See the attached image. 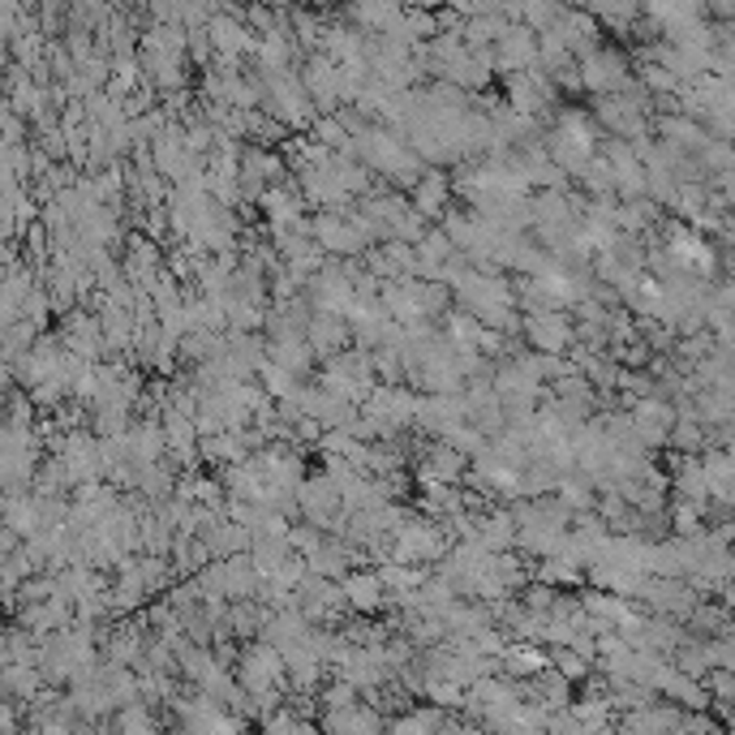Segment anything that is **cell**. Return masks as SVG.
<instances>
[{"instance_id":"obj_9","label":"cell","mask_w":735,"mask_h":735,"mask_svg":"<svg viewBox=\"0 0 735 735\" xmlns=\"http://www.w3.org/2000/svg\"><path fill=\"white\" fill-rule=\"evenodd\" d=\"M675 421H679V409H675L667 396H649V400H637V405H633V426H637L640 448H663V444H672Z\"/></svg>"},{"instance_id":"obj_37","label":"cell","mask_w":735,"mask_h":735,"mask_svg":"<svg viewBox=\"0 0 735 735\" xmlns=\"http://www.w3.org/2000/svg\"><path fill=\"white\" fill-rule=\"evenodd\" d=\"M246 133H255L258 142H280L288 133V126L276 121V117H267V112H246Z\"/></svg>"},{"instance_id":"obj_28","label":"cell","mask_w":735,"mask_h":735,"mask_svg":"<svg viewBox=\"0 0 735 735\" xmlns=\"http://www.w3.org/2000/svg\"><path fill=\"white\" fill-rule=\"evenodd\" d=\"M421 697L435 705V709H465L469 688L460 679H426V693Z\"/></svg>"},{"instance_id":"obj_29","label":"cell","mask_w":735,"mask_h":735,"mask_svg":"<svg viewBox=\"0 0 735 735\" xmlns=\"http://www.w3.org/2000/svg\"><path fill=\"white\" fill-rule=\"evenodd\" d=\"M705 508H709V504H697V499H675V508H672L675 538H693V534H702Z\"/></svg>"},{"instance_id":"obj_19","label":"cell","mask_w":735,"mask_h":735,"mask_svg":"<svg viewBox=\"0 0 735 735\" xmlns=\"http://www.w3.org/2000/svg\"><path fill=\"white\" fill-rule=\"evenodd\" d=\"M474 543H481L490 555H508L511 546L520 543V525H516V516L504 508L486 511V516H478V538Z\"/></svg>"},{"instance_id":"obj_25","label":"cell","mask_w":735,"mask_h":735,"mask_svg":"<svg viewBox=\"0 0 735 735\" xmlns=\"http://www.w3.org/2000/svg\"><path fill=\"white\" fill-rule=\"evenodd\" d=\"M444 727H448V723H444V709L421 705V709H409V714L391 718V723H387V735H439Z\"/></svg>"},{"instance_id":"obj_43","label":"cell","mask_w":735,"mask_h":735,"mask_svg":"<svg viewBox=\"0 0 735 735\" xmlns=\"http://www.w3.org/2000/svg\"><path fill=\"white\" fill-rule=\"evenodd\" d=\"M723 598H727V607H735V585H727V589H723Z\"/></svg>"},{"instance_id":"obj_16","label":"cell","mask_w":735,"mask_h":735,"mask_svg":"<svg viewBox=\"0 0 735 735\" xmlns=\"http://www.w3.org/2000/svg\"><path fill=\"white\" fill-rule=\"evenodd\" d=\"M409 202H414L417 216H426L430 225H444L448 220V202H451V177L448 172H426L421 177V186L409 193Z\"/></svg>"},{"instance_id":"obj_39","label":"cell","mask_w":735,"mask_h":735,"mask_svg":"<svg viewBox=\"0 0 735 735\" xmlns=\"http://www.w3.org/2000/svg\"><path fill=\"white\" fill-rule=\"evenodd\" d=\"M301 723H306V718H297L288 705H280L276 714H267V718H262V735H297Z\"/></svg>"},{"instance_id":"obj_22","label":"cell","mask_w":735,"mask_h":735,"mask_svg":"<svg viewBox=\"0 0 735 735\" xmlns=\"http://www.w3.org/2000/svg\"><path fill=\"white\" fill-rule=\"evenodd\" d=\"M48 693V679L39 667H4V702L34 705Z\"/></svg>"},{"instance_id":"obj_26","label":"cell","mask_w":735,"mask_h":735,"mask_svg":"<svg viewBox=\"0 0 735 735\" xmlns=\"http://www.w3.org/2000/svg\"><path fill=\"white\" fill-rule=\"evenodd\" d=\"M112 732L117 735H160V723H156V709L147 702L129 705L117 714V723H112Z\"/></svg>"},{"instance_id":"obj_34","label":"cell","mask_w":735,"mask_h":735,"mask_svg":"<svg viewBox=\"0 0 735 735\" xmlns=\"http://www.w3.org/2000/svg\"><path fill=\"white\" fill-rule=\"evenodd\" d=\"M580 576H585V568H576L573 559H564V555H550V559H543V568H538L543 585H576Z\"/></svg>"},{"instance_id":"obj_17","label":"cell","mask_w":735,"mask_h":735,"mask_svg":"<svg viewBox=\"0 0 735 735\" xmlns=\"http://www.w3.org/2000/svg\"><path fill=\"white\" fill-rule=\"evenodd\" d=\"M258 202H262V216H267L271 232H285V228H297L306 220V198L292 186H271Z\"/></svg>"},{"instance_id":"obj_32","label":"cell","mask_w":735,"mask_h":735,"mask_svg":"<svg viewBox=\"0 0 735 735\" xmlns=\"http://www.w3.org/2000/svg\"><path fill=\"white\" fill-rule=\"evenodd\" d=\"M705 207H709V193H705L702 181H688V186H679V193H675V211L684 216V220H702Z\"/></svg>"},{"instance_id":"obj_1","label":"cell","mask_w":735,"mask_h":735,"mask_svg":"<svg viewBox=\"0 0 735 735\" xmlns=\"http://www.w3.org/2000/svg\"><path fill=\"white\" fill-rule=\"evenodd\" d=\"M598 129L594 121L580 112V108H568L550 121V133H546V156L555 168H564L568 177H585V168L598 160Z\"/></svg>"},{"instance_id":"obj_21","label":"cell","mask_w":735,"mask_h":735,"mask_svg":"<svg viewBox=\"0 0 735 735\" xmlns=\"http://www.w3.org/2000/svg\"><path fill=\"white\" fill-rule=\"evenodd\" d=\"M672 486L679 499H697V504H709V478H705V460L697 456H679L672 469Z\"/></svg>"},{"instance_id":"obj_24","label":"cell","mask_w":735,"mask_h":735,"mask_svg":"<svg viewBox=\"0 0 735 735\" xmlns=\"http://www.w3.org/2000/svg\"><path fill=\"white\" fill-rule=\"evenodd\" d=\"M258 69L262 73H288V64H292V57H297V48H292V39H288L285 31L276 34H258Z\"/></svg>"},{"instance_id":"obj_40","label":"cell","mask_w":735,"mask_h":735,"mask_svg":"<svg viewBox=\"0 0 735 735\" xmlns=\"http://www.w3.org/2000/svg\"><path fill=\"white\" fill-rule=\"evenodd\" d=\"M349 705H357V688L349 679H336L322 688V709H349Z\"/></svg>"},{"instance_id":"obj_14","label":"cell","mask_w":735,"mask_h":735,"mask_svg":"<svg viewBox=\"0 0 735 735\" xmlns=\"http://www.w3.org/2000/svg\"><path fill=\"white\" fill-rule=\"evenodd\" d=\"M469 426V405L465 396H421V414H417V430L448 439L451 430Z\"/></svg>"},{"instance_id":"obj_7","label":"cell","mask_w":735,"mask_h":735,"mask_svg":"<svg viewBox=\"0 0 735 735\" xmlns=\"http://www.w3.org/2000/svg\"><path fill=\"white\" fill-rule=\"evenodd\" d=\"M580 87H585L589 96H603V99L628 91V87H633V82H628V57L615 52V48H598L594 57L580 61Z\"/></svg>"},{"instance_id":"obj_15","label":"cell","mask_w":735,"mask_h":735,"mask_svg":"<svg viewBox=\"0 0 735 735\" xmlns=\"http://www.w3.org/2000/svg\"><path fill=\"white\" fill-rule=\"evenodd\" d=\"M340 585H345L349 610H357V615H375L379 607H387V585L379 568H352Z\"/></svg>"},{"instance_id":"obj_12","label":"cell","mask_w":735,"mask_h":735,"mask_svg":"<svg viewBox=\"0 0 735 735\" xmlns=\"http://www.w3.org/2000/svg\"><path fill=\"white\" fill-rule=\"evenodd\" d=\"M417 481H421V490H430V486H465L469 481V456H460L448 439H439L435 448L426 451V460L417 465Z\"/></svg>"},{"instance_id":"obj_10","label":"cell","mask_w":735,"mask_h":735,"mask_svg":"<svg viewBox=\"0 0 735 735\" xmlns=\"http://www.w3.org/2000/svg\"><path fill=\"white\" fill-rule=\"evenodd\" d=\"M495 69H504V73H529V69H543V52H538V34L529 31L525 22L520 27H508V31L499 34V43H495Z\"/></svg>"},{"instance_id":"obj_31","label":"cell","mask_w":735,"mask_h":735,"mask_svg":"<svg viewBox=\"0 0 735 735\" xmlns=\"http://www.w3.org/2000/svg\"><path fill=\"white\" fill-rule=\"evenodd\" d=\"M580 186H585V193H589V198H619V193H615V172H610V163L603 160V156H598V160L585 168Z\"/></svg>"},{"instance_id":"obj_35","label":"cell","mask_w":735,"mask_h":735,"mask_svg":"<svg viewBox=\"0 0 735 735\" xmlns=\"http://www.w3.org/2000/svg\"><path fill=\"white\" fill-rule=\"evenodd\" d=\"M705 688H709L714 705H718L723 714H732V718H735V672H709Z\"/></svg>"},{"instance_id":"obj_8","label":"cell","mask_w":735,"mask_h":735,"mask_svg":"<svg viewBox=\"0 0 735 735\" xmlns=\"http://www.w3.org/2000/svg\"><path fill=\"white\" fill-rule=\"evenodd\" d=\"M315 241H319V250L327 258H349V262L357 255L366 258L375 250V246L357 232V225H352L349 216H331V211H319V216H315Z\"/></svg>"},{"instance_id":"obj_42","label":"cell","mask_w":735,"mask_h":735,"mask_svg":"<svg viewBox=\"0 0 735 735\" xmlns=\"http://www.w3.org/2000/svg\"><path fill=\"white\" fill-rule=\"evenodd\" d=\"M31 735H78V727H69V723H43Z\"/></svg>"},{"instance_id":"obj_38","label":"cell","mask_w":735,"mask_h":735,"mask_svg":"<svg viewBox=\"0 0 735 735\" xmlns=\"http://www.w3.org/2000/svg\"><path fill=\"white\" fill-rule=\"evenodd\" d=\"M520 603H525L529 610H538V615H550V610L559 607V594H555V585H543V580H538V585H529V589H525V598H520Z\"/></svg>"},{"instance_id":"obj_33","label":"cell","mask_w":735,"mask_h":735,"mask_svg":"<svg viewBox=\"0 0 735 735\" xmlns=\"http://www.w3.org/2000/svg\"><path fill=\"white\" fill-rule=\"evenodd\" d=\"M448 444L460 451V456H469V460H481V456L490 451V444H495V439H486L478 426H460V430H451V435H448Z\"/></svg>"},{"instance_id":"obj_4","label":"cell","mask_w":735,"mask_h":735,"mask_svg":"<svg viewBox=\"0 0 735 735\" xmlns=\"http://www.w3.org/2000/svg\"><path fill=\"white\" fill-rule=\"evenodd\" d=\"M301 82H306V91H310V99H315L319 117H336V112H340V103H345V73H340V64L331 61L327 52L306 57Z\"/></svg>"},{"instance_id":"obj_11","label":"cell","mask_w":735,"mask_h":735,"mask_svg":"<svg viewBox=\"0 0 735 735\" xmlns=\"http://www.w3.org/2000/svg\"><path fill=\"white\" fill-rule=\"evenodd\" d=\"M525 340L543 357H564V352L576 349V327L568 319V310L564 315H529L525 319Z\"/></svg>"},{"instance_id":"obj_20","label":"cell","mask_w":735,"mask_h":735,"mask_svg":"<svg viewBox=\"0 0 735 735\" xmlns=\"http://www.w3.org/2000/svg\"><path fill=\"white\" fill-rule=\"evenodd\" d=\"M499 667H504L511 679H538V675L550 672V649L534 645V640H511Z\"/></svg>"},{"instance_id":"obj_36","label":"cell","mask_w":735,"mask_h":735,"mask_svg":"<svg viewBox=\"0 0 735 735\" xmlns=\"http://www.w3.org/2000/svg\"><path fill=\"white\" fill-rule=\"evenodd\" d=\"M288 546H292L297 555H306V559H310V555H319L322 546H327V534H322L319 525H310V520H306V525H292Z\"/></svg>"},{"instance_id":"obj_2","label":"cell","mask_w":735,"mask_h":735,"mask_svg":"<svg viewBox=\"0 0 735 735\" xmlns=\"http://www.w3.org/2000/svg\"><path fill=\"white\" fill-rule=\"evenodd\" d=\"M451 538L439 529V525H430V520H405L400 529H396V538H391V559L396 564H414V568H426V564H444L451 555Z\"/></svg>"},{"instance_id":"obj_23","label":"cell","mask_w":735,"mask_h":735,"mask_svg":"<svg viewBox=\"0 0 735 735\" xmlns=\"http://www.w3.org/2000/svg\"><path fill=\"white\" fill-rule=\"evenodd\" d=\"M267 352H271V361L276 366H285L288 375H310L315 370V361H319V352L310 349V340H267Z\"/></svg>"},{"instance_id":"obj_13","label":"cell","mask_w":735,"mask_h":735,"mask_svg":"<svg viewBox=\"0 0 735 735\" xmlns=\"http://www.w3.org/2000/svg\"><path fill=\"white\" fill-rule=\"evenodd\" d=\"M322 735H387V718L370 702H357L349 709H322Z\"/></svg>"},{"instance_id":"obj_3","label":"cell","mask_w":735,"mask_h":735,"mask_svg":"<svg viewBox=\"0 0 735 735\" xmlns=\"http://www.w3.org/2000/svg\"><path fill=\"white\" fill-rule=\"evenodd\" d=\"M237 684L250 693V697H267V693H285L288 667L285 654L267 640H250V649H241V663H237Z\"/></svg>"},{"instance_id":"obj_18","label":"cell","mask_w":735,"mask_h":735,"mask_svg":"<svg viewBox=\"0 0 735 735\" xmlns=\"http://www.w3.org/2000/svg\"><path fill=\"white\" fill-rule=\"evenodd\" d=\"M306 340H310V349L319 352V357H340V352H349L352 345V327L345 315H315L310 319V331H306Z\"/></svg>"},{"instance_id":"obj_27","label":"cell","mask_w":735,"mask_h":735,"mask_svg":"<svg viewBox=\"0 0 735 735\" xmlns=\"http://www.w3.org/2000/svg\"><path fill=\"white\" fill-rule=\"evenodd\" d=\"M555 499L564 504V508H573L576 516L589 508H598V495H594V486H589V478H559V490H555Z\"/></svg>"},{"instance_id":"obj_5","label":"cell","mask_w":735,"mask_h":735,"mask_svg":"<svg viewBox=\"0 0 735 735\" xmlns=\"http://www.w3.org/2000/svg\"><path fill=\"white\" fill-rule=\"evenodd\" d=\"M207 34H211V48H216L220 64H232V69H237V61H241L246 52L258 48V34L246 27V9H220V13L211 18Z\"/></svg>"},{"instance_id":"obj_6","label":"cell","mask_w":735,"mask_h":735,"mask_svg":"<svg viewBox=\"0 0 735 735\" xmlns=\"http://www.w3.org/2000/svg\"><path fill=\"white\" fill-rule=\"evenodd\" d=\"M555 96H559V87H555V78H546V69H529V73L508 78V103L529 121H546Z\"/></svg>"},{"instance_id":"obj_41","label":"cell","mask_w":735,"mask_h":735,"mask_svg":"<svg viewBox=\"0 0 735 735\" xmlns=\"http://www.w3.org/2000/svg\"><path fill=\"white\" fill-rule=\"evenodd\" d=\"M211 52H216V48H211V34H207V27H202V31H190V61L207 64L211 61Z\"/></svg>"},{"instance_id":"obj_30","label":"cell","mask_w":735,"mask_h":735,"mask_svg":"<svg viewBox=\"0 0 735 735\" xmlns=\"http://www.w3.org/2000/svg\"><path fill=\"white\" fill-rule=\"evenodd\" d=\"M550 672H559L564 679H589L594 675V658L576 654V649H550Z\"/></svg>"}]
</instances>
